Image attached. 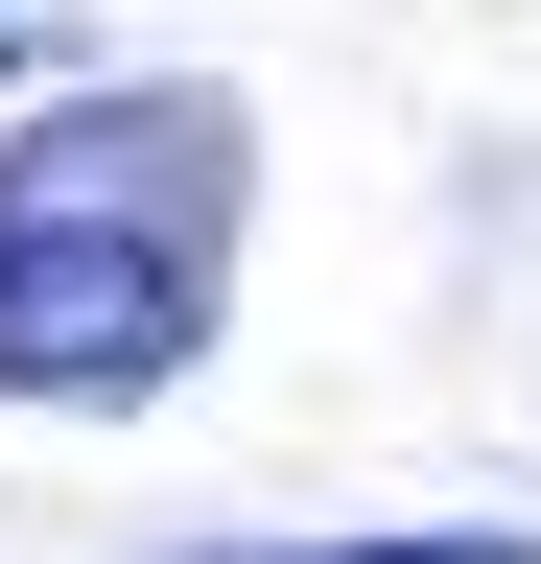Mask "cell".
Segmentation results:
<instances>
[{
  "label": "cell",
  "instance_id": "cell-1",
  "mask_svg": "<svg viewBox=\"0 0 541 564\" xmlns=\"http://www.w3.org/2000/svg\"><path fill=\"white\" fill-rule=\"evenodd\" d=\"M236 259V118L213 95H72L0 141V400H165L213 352Z\"/></svg>",
  "mask_w": 541,
  "mask_h": 564
},
{
  "label": "cell",
  "instance_id": "cell-2",
  "mask_svg": "<svg viewBox=\"0 0 541 564\" xmlns=\"http://www.w3.org/2000/svg\"><path fill=\"white\" fill-rule=\"evenodd\" d=\"M259 564H518V541L470 518V541H259Z\"/></svg>",
  "mask_w": 541,
  "mask_h": 564
},
{
  "label": "cell",
  "instance_id": "cell-3",
  "mask_svg": "<svg viewBox=\"0 0 541 564\" xmlns=\"http://www.w3.org/2000/svg\"><path fill=\"white\" fill-rule=\"evenodd\" d=\"M0 47H24V24H0Z\"/></svg>",
  "mask_w": 541,
  "mask_h": 564
}]
</instances>
